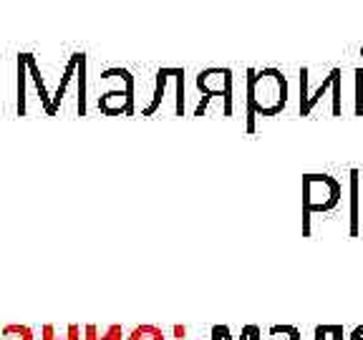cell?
I'll return each mask as SVG.
<instances>
[{
  "mask_svg": "<svg viewBox=\"0 0 363 340\" xmlns=\"http://www.w3.org/2000/svg\"><path fill=\"white\" fill-rule=\"evenodd\" d=\"M348 232L351 237L361 234V171H348Z\"/></svg>",
  "mask_w": 363,
  "mask_h": 340,
  "instance_id": "obj_7",
  "label": "cell"
},
{
  "mask_svg": "<svg viewBox=\"0 0 363 340\" xmlns=\"http://www.w3.org/2000/svg\"><path fill=\"white\" fill-rule=\"evenodd\" d=\"M66 340H84V333H81V328L76 323H71L66 328Z\"/></svg>",
  "mask_w": 363,
  "mask_h": 340,
  "instance_id": "obj_17",
  "label": "cell"
},
{
  "mask_svg": "<svg viewBox=\"0 0 363 340\" xmlns=\"http://www.w3.org/2000/svg\"><path fill=\"white\" fill-rule=\"evenodd\" d=\"M270 340H303L301 338V330L295 328V325H272L267 330Z\"/></svg>",
  "mask_w": 363,
  "mask_h": 340,
  "instance_id": "obj_10",
  "label": "cell"
},
{
  "mask_svg": "<svg viewBox=\"0 0 363 340\" xmlns=\"http://www.w3.org/2000/svg\"><path fill=\"white\" fill-rule=\"evenodd\" d=\"M99 340H126L124 328H121V325H108V328L104 330L101 338H99Z\"/></svg>",
  "mask_w": 363,
  "mask_h": 340,
  "instance_id": "obj_13",
  "label": "cell"
},
{
  "mask_svg": "<svg viewBox=\"0 0 363 340\" xmlns=\"http://www.w3.org/2000/svg\"><path fill=\"white\" fill-rule=\"evenodd\" d=\"M197 91L202 94L194 116H202L212 101H220L222 116L230 119L235 111V74L227 66H210L197 74Z\"/></svg>",
  "mask_w": 363,
  "mask_h": 340,
  "instance_id": "obj_4",
  "label": "cell"
},
{
  "mask_svg": "<svg viewBox=\"0 0 363 340\" xmlns=\"http://www.w3.org/2000/svg\"><path fill=\"white\" fill-rule=\"evenodd\" d=\"M346 338H348L346 328H343V325H335L333 323V333H330V340H346Z\"/></svg>",
  "mask_w": 363,
  "mask_h": 340,
  "instance_id": "obj_19",
  "label": "cell"
},
{
  "mask_svg": "<svg viewBox=\"0 0 363 340\" xmlns=\"http://www.w3.org/2000/svg\"><path fill=\"white\" fill-rule=\"evenodd\" d=\"M348 340H363V325H358V328H353L351 333H348Z\"/></svg>",
  "mask_w": 363,
  "mask_h": 340,
  "instance_id": "obj_20",
  "label": "cell"
},
{
  "mask_svg": "<svg viewBox=\"0 0 363 340\" xmlns=\"http://www.w3.org/2000/svg\"><path fill=\"white\" fill-rule=\"evenodd\" d=\"M290 86L280 68H247L245 74V129L252 134L257 116L270 119L288 106Z\"/></svg>",
  "mask_w": 363,
  "mask_h": 340,
  "instance_id": "obj_1",
  "label": "cell"
},
{
  "mask_svg": "<svg viewBox=\"0 0 363 340\" xmlns=\"http://www.w3.org/2000/svg\"><path fill=\"white\" fill-rule=\"evenodd\" d=\"M40 340H66V333L58 335V333H56V325L45 323L43 328H40Z\"/></svg>",
  "mask_w": 363,
  "mask_h": 340,
  "instance_id": "obj_15",
  "label": "cell"
},
{
  "mask_svg": "<svg viewBox=\"0 0 363 340\" xmlns=\"http://www.w3.org/2000/svg\"><path fill=\"white\" fill-rule=\"evenodd\" d=\"M353 113H356V116H363V101H361V103H358V106H356V108H353Z\"/></svg>",
  "mask_w": 363,
  "mask_h": 340,
  "instance_id": "obj_22",
  "label": "cell"
},
{
  "mask_svg": "<svg viewBox=\"0 0 363 340\" xmlns=\"http://www.w3.org/2000/svg\"><path fill=\"white\" fill-rule=\"evenodd\" d=\"M174 338L177 340H184V338H187V328H184V325H174Z\"/></svg>",
  "mask_w": 363,
  "mask_h": 340,
  "instance_id": "obj_21",
  "label": "cell"
},
{
  "mask_svg": "<svg viewBox=\"0 0 363 340\" xmlns=\"http://www.w3.org/2000/svg\"><path fill=\"white\" fill-rule=\"evenodd\" d=\"M101 338V333H99L96 325H86L84 328V340H99Z\"/></svg>",
  "mask_w": 363,
  "mask_h": 340,
  "instance_id": "obj_18",
  "label": "cell"
},
{
  "mask_svg": "<svg viewBox=\"0 0 363 340\" xmlns=\"http://www.w3.org/2000/svg\"><path fill=\"white\" fill-rule=\"evenodd\" d=\"M126 340H167V335L159 325L147 323V325H136V328L126 335Z\"/></svg>",
  "mask_w": 363,
  "mask_h": 340,
  "instance_id": "obj_9",
  "label": "cell"
},
{
  "mask_svg": "<svg viewBox=\"0 0 363 340\" xmlns=\"http://www.w3.org/2000/svg\"><path fill=\"white\" fill-rule=\"evenodd\" d=\"M99 108L106 116H131L134 113V94L131 91L111 89L99 96Z\"/></svg>",
  "mask_w": 363,
  "mask_h": 340,
  "instance_id": "obj_6",
  "label": "cell"
},
{
  "mask_svg": "<svg viewBox=\"0 0 363 340\" xmlns=\"http://www.w3.org/2000/svg\"><path fill=\"white\" fill-rule=\"evenodd\" d=\"M330 333H333V323H320L313 330V340H330Z\"/></svg>",
  "mask_w": 363,
  "mask_h": 340,
  "instance_id": "obj_14",
  "label": "cell"
},
{
  "mask_svg": "<svg viewBox=\"0 0 363 340\" xmlns=\"http://www.w3.org/2000/svg\"><path fill=\"white\" fill-rule=\"evenodd\" d=\"M343 184L330 174H303V237H311L313 215H328L340 204Z\"/></svg>",
  "mask_w": 363,
  "mask_h": 340,
  "instance_id": "obj_3",
  "label": "cell"
},
{
  "mask_svg": "<svg viewBox=\"0 0 363 340\" xmlns=\"http://www.w3.org/2000/svg\"><path fill=\"white\" fill-rule=\"evenodd\" d=\"M298 111L301 116H313L318 113L320 103H330V116H343V71L340 66H330L315 89L308 86V66L298 71Z\"/></svg>",
  "mask_w": 363,
  "mask_h": 340,
  "instance_id": "obj_2",
  "label": "cell"
},
{
  "mask_svg": "<svg viewBox=\"0 0 363 340\" xmlns=\"http://www.w3.org/2000/svg\"><path fill=\"white\" fill-rule=\"evenodd\" d=\"M212 340H235V338L227 325H215V328H212Z\"/></svg>",
  "mask_w": 363,
  "mask_h": 340,
  "instance_id": "obj_16",
  "label": "cell"
},
{
  "mask_svg": "<svg viewBox=\"0 0 363 340\" xmlns=\"http://www.w3.org/2000/svg\"><path fill=\"white\" fill-rule=\"evenodd\" d=\"M3 340H35L33 330L28 325H6L3 328Z\"/></svg>",
  "mask_w": 363,
  "mask_h": 340,
  "instance_id": "obj_11",
  "label": "cell"
},
{
  "mask_svg": "<svg viewBox=\"0 0 363 340\" xmlns=\"http://www.w3.org/2000/svg\"><path fill=\"white\" fill-rule=\"evenodd\" d=\"M172 98L177 116H184V68H159L154 76V89L149 103L142 108L144 116H157L167 111V101Z\"/></svg>",
  "mask_w": 363,
  "mask_h": 340,
  "instance_id": "obj_5",
  "label": "cell"
},
{
  "mask_svg": "<svg viewBox=\"0 0 363 340\" xmlns=\"http://www.w3.org/2000/svg\"><path fill=\"white\" fill-rule=\"evenodd\" d=\"M235 340H262V330L257 325H242L240 335Z\"/></svg>",
  "mask_w": 363,
  "mask_h": 340,
  "instance_id": "obj_12",
  "label": "cell"
},
{
  "mask_svg": "<svg viewBox=\"0 0 363 340\" xmlns=\"http://www.w3.org/2000/svg\"><path fill=\"white\" fill-rule=\"evenodd\" d=\"M76 86H79V96H76V111H79V116H86V56H84V53H81V61H79Z\"/></svg>",
  "mask_w": 363,
  "mask_h": 340,
  "instance_id": "obj_8",
  "label": "cell"
},
{
  "mask_svg": "<svg viewBox=\"0 0 363 340\" xmlns=\"http://www.w3.org/2000/svg\"><path fill=\"white\" fill-rule=\"evenodd\" d=\"M361 58H363V48H361Z\"/></svg>",
  "mask_w": 363,
  "mask_h": 340,
  "instance_id": "obj_23",
  "label": "cell"
}]
</instances>
